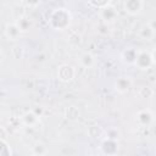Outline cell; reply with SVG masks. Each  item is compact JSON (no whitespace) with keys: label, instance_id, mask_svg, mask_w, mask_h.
Here are the masks:
<instances>
[{"label":"cell","instance_id":"1","mask_svg":"<svg viewBox=\"0 0 156 156\" xmlns=\"http://www.w3.org/2000/svg\"><path fill=\"white\" fill-rule=\"evenodd\" d=\"M62 18H69V15H68V12L65 11V9H57L56 11L52 12V15L50 17V22L55 28L63 29L69 23V21L68 20H62Z\"/></svg>","mask_w":156,"mask_h":156},{"label":"cell","instance_id":"2","mask_svg":"<svg viewBox=\"0 0 156 156\" xmlns=\"http://www.w3.org/2000/svg\"><path fill=\"white\" fill-rule=\"evenodd\" d=\"M154 62V58H152V54H147V52H139L136 54L135 56V61L134 63L140 68V69H146L151 63Z\"/></svg>","mask_w":156,"mask_h":156},{"label":"cell","instance_id":"3","mask_svg":"<svg viewBox=\"0 0 156 156\" xmlns=\"http://www.w3.org/2000/svg\"><path fill=\"white\" fill-rule=\"evenodd\" d=\"M143 6H144V2L139 1V0H130V1H126L124 2V10L128 13H132V15L139 13L141 11Z\"/></svg>","mask_w":156,"mask_h":156},{"label":"cell","instance_id":"4","mask_svg":"<svg viewBox=\"0 0 156 156\" xmlns=\"http://www.w3.org/2000/svg\"><path fill=\"white\" fill-rule=\"evenodd\" d=\"M100 10H101V17H102L106 22H112V21L116 18V16H117L116 10H115L113 7H111V6H108V4L105 5L104 7H101Z\"/></svg>","mask_w":156,"mask_h":156},{"label":"cell","instance_id":"5","mask_svg":"<svg viewBox=\"0 0 156 156\" xmlns=\"http://www.w3.org/2000/svg\"><path fill=\"white\" fill-rule=\"evenodd\" d=\"M58 77L62 80H69L73 77V69L68 65H63L58 68Z\"/></svg>","mask_w":156,"mask_h":156},{"label":"cell","instance_id":"6","mask_svg":"<svg viewBox=\"0 0 156 156\" xmlns=\"http://www.w3.org/2000/svg\"><path fill=\"white\" fill-rule=\"evenodd\" d=\"M5 32H6V35H7L11 40H16V39L20 37V34H21V29L18 28V26H17L16 23L7 24Z\"/></svg>","mask_w":156,"mask_h":156},{"label":"cell","instance_id":"7","mask_svg":"<svg viewBox=\"0 0 156 156\" xmlns=\"http://www.w3.org/2000/svg\"><path fill=\"white\" fill-rule=\"evenodd\" d=\"M130 84H132V82H130L129 78L122 77V78H119V79L116 82V89H117L118 91H121V93H124V91H127V90L129 89Z\"/></svg>","mask_w":156,"mask_h":156},{"label":"cell","instance_id":"8","mask_svg":"<svg viewBox=\"0 0 156 156\" xmlns=\"http://www.w3.org/2000/svg\"><path fill=\"white\" fill-rule=\"evenodd\" d=\"M80 62L83 63V66L89 67V66H91V65H93V62H94V57H93L90 54L85 52V54H83V55H82V57H80Z\"/></svg>","mask_w":156,"mask_h":156},{"label":"cell","instance_id":"9","mask_svg":"<svg viewBox=\"0 0 156 156\" xmlns=\"http://www.w3.org/2000/svg\"><path fill=\"white\" fill-rule=\"evenodd\" d=\"M2 57H4V55H2V51H1V49H0V62L2 61Z\"/></svg>","mask_w":156,"mask_h":156}]
</instances>
